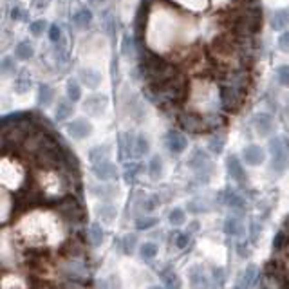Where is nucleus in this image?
I'll list each match as a JSON object with an SVG mask.
<instances>
[{
    "label": "nucleus",
    "instance_id": "nucleus-1",
    "mask_svg": "<svg viewBox=\"0 0 289 289\" xmlns=\"http://www.w3.org/2000/svg\"><path fill=\"white\" fill-rule=\"evenodd\" d=\"M221 22L230 33L239 36H257L262 27V11L257 6L244 4L240 8L226 9L221 13Z\"/></svg>",
    "mask_w": 289,
    "mask_h": 289
},
{
    "label": "nucleus",
    "instance_id": "nucleus-2",
    "mask_svg": "<svg viewBox=\"0 0 289 289\" xmlns=\"http://www.w3.org/2000/svg\"><path fill=\"white\" fill-rule=\"evenodd\" d=\"M144 96L152 103H156L161 111H177L188 99L190 92H188V81L184 74L181 72L174 80L167 81V84L159 85V87H144Z\"/></svg>",
    "mask_w": 289,
    "mask_h": 289
},
{
    "label": "nucleus",
    "instance_id": "nucleus-3",
    "mask_svg": "<svg viewBox=\"0 0 289 289\" xmlns=\"http://www.w3.org/2000/svg\"><path fill=\"white\" fill-rule=\"evenodd\" d=\"M26 179L27 172L22 167V163L16 157H13L11 152H4V157H2V183H4V187L15 190L20 184L26 183Z\"/></svg>",
    "mask_w": 289,
    "mask_h": 289
},
{
    "label": "nucleus",
    "instance_id": "nucleus-4",
    "mask_svg": "<svg viewBox=\"0 0 289 289\" xmlns=\"http://www.w3.org/2000/svg\"><path fill=\"white\" fill-rule=\"evenodd\" d=\"M247 92L239 91V89L226 87V85H219V98H221L222 111L226 114H237L246 103Z\"/></svg>",
    "mask_w": 289,
    "mask_h": 289
},
{
    "label": "nucleus",
    "instance_id": "nucleus-5",
    "mask_svg": "<svg viewBox=\"0 0 289 289\" xmlns=\"http://www.w3.org/2000/svg\"><path fill=\"white\" fill-rule=\"evenodd\" d=\"M64 275L69 280H76V282H87L91 277V270L87 266V260L84 259V255H74L69 257L67 260L61 266Z\"/></svg>",
    "mask_w": 289,
    "mask_h": 289
},
{
    "label": "nucleus",
    "instance_id": "nucleus-6",
    "mask_svg": "<svg viewBox=\"0 0 289 289\" xmlns=\"http://www.w3.org/2000/svg\"><path fill=\"white\" fill-rule=\"evenodd\" d=\"M270 150H271V168H273L277 174H282L289 164L287 141L280 136L273 137V139L270 141Z\"/></svg>",
    "mask_w": 289,
    "mask_h": 289
},
{
    "label": "nucleus",
    "instance_id": "nucleus-7",
    "mask_svg": "<svg viewBox=\"0 0 289 289\" xmlns=\"http://www.w3.org/2000/svg\"><path fill=\"white\" fill-rule=\"evenodd\" d=\"M177 123H179V127L188 134L208 132V130H206L202 114H199V112L194 111V109H183V111H177Z\"/></svg>",
    "mask_w": 289,
    "mask_h": 289
},
{
    "label": "nucleus",
    "instance_id": "nucleus-8",
    "mask_svg": "<svg viewBox=\"0 0 289 289\" xmlns=\"http://www.w3.org/2000/svg\"><path fill=\"white\" fill-rule=\"evenodd\" d=\"M56 213L65 219L67 222H81L85 217V212L81 204L74 197H64L56 204Z\"/></svg>",
    "mask_w": 289,
    "mask_h": 289
},
{
    "label": "nucleus",
    "instance_id": "nucleus-9",
    "mask_svg": "<svg viewBox=\"0 0 289 289\" xmlns=\"http://www.w3.org/2000/svg\"><path fill=\"white\" fill-rule=\"evenodd\" d=\"M188 167H190L197 175H201V177L204 175L206 181L210 179V174H212V161H210V157L206 156V152H202V150H195V152L192 154L190 159H188Z\"/></svg>",
    "mask_w": 289,
    "mask_h": 289
},
{
    "label": "nucleus",
    "instance_id": "nucleus-10",
    "mask_svg": "<svg viewBox=\"0 0 289 289\" xmlns=\"http://www.w3.org/2000/svg\"><path fill=\"white\" fill-rule=\"evenodd\" d=\"M107 105H109V98L105 94H92L89 96L84 101V111L89 116H101L107 111Z\"/></svg>",
    "mask_w": 289,
    "mask_h": 289
},
{
    "label": "nucleus",
    "instance_id": "nucleus-11",
    "mask_svg": "<svg viewBox=\"0 0 289 289\" xmlns=\"http://www.w3.org/2000/svg\"><path fill=\"white\" fill-rule=\"evenodd\" d=\"M67 134L72 137V139H76V141L85 139V137H89L92 134L91 121H89V119H85V118L74 119V121L67 125Z\"/></svg>",
    "mask_w": 289,
    "mask_h": 289
},
{
    "label": "nucleus",
    "instance_id": "nucleus-12",
    "mask_svg": "<svg viewBox=\"0 0 289 289\" xmlns=\"http://www.w3.org/2000/svg\"><path fill=\"white\" fill-rule=\"evenodd\" d=\"M226 168H228L230 177H232L235 183H239L240 187H244V184L247 183L246 170H244L242 163H240L237 156H228V159H226Z\"/></svg>",
    "mask_w": 289,
    "mask_h": 289
},
{
    "label": "nucleus",
    "instance_id": "nucleus-13",
    "mask_svg": "<svg viewBox=\"0 0 289 289\" xmlns=\"http://www.w3.org/2000/svg\"><path fill=\"white\" fill-rule=\"evenodd\" d=\"M92 174L96 175V179L99 181H112L118 177V168L111 161H99V163L92 164Z\"/></svg>",
    "mask_w": 289,
    "mask_h": 289
},
{
    "label": "nucleus",
    "instance_id": "nucleus-14",
    "mask_svg": "<svg viewBox=\"0 0 289 289\" xmlns=\"http://www.w3.org/2000/svg\"><path fill=\"white\" fill-rule=\"evenodd\" d=\"M188 282H190L192 289H210V280L202 266H199V264H195L188 270Z\"/></svg>",
    "mask_w": 289,
    "mask_h": 289
},
{
    "label": "nucleus",
    "instance_id": "nucleus-15",
    "mask_svg": "<svg viewBox=\"0 0 289 289\" xmlns=\"http://www.w3.org/2000/svg\"><path fill=\"white\" fill-rule=\"evenodd\" d=\"M242 159L250 167H259L266 161V152H264V149H260L259 144H250L242 150Z\"/></svg>",
    "mask_w": 289,
    "mask_h": 289
},
{
    "label": "nucleus",
    "instance_id": "nucleus-16",
    "mask_svg": "<svg viewBox=\"0 0 289 289\" xmlns=\"http://www.w3.org/2000/svg\"><path fill=\"white\" fill-rule=\"evenodd\" d=\"M187 144H188L187 137H184L181 132H177V130H170V132L167 134V147L172 154H175V156L183 154L184 150H187Z\"/></svg>",
    "mask_w": 289,
    "mask_h": 289
},
{
    "label": "nucleus",
    "instance_id": "nucleus-17",
    "mask_svg": "<svg viewBox=\"0 0 289 289\" xmlns=\"http://www.w3.org/2000/svg\"><path fill=\"white\" fill-rule=\"evenodd\" d=\"M253 127H255L257 134H259L260 137L271 136L275 130L273 118H271L270 114H264V112H260V114H257L255 118H253Z\"/></svg>",
    "mask_w": 289,
    "mask_h": 289
},
{
    "label": "nucleus",
    "instance_id": "nucleus-18",
    "mask_svg": "<svg viewBox=\"0 0 289 289\" xmlns=\"http://www.w3.org/2000/svg\"><path fill=\"white\" fill-rule=\"evenodd\" d=\"M257 277H259V270H257V266L250 264V266L242 271L239 282L235 284V289H251L253 285H255Z\"/></svg>",
    "mask_w": 289,
    "mask_h": 289
},
{
    "label": "nucleus",
    "instance_id": "nucleus-19",
    "mask_svg": "<svg viewBox=\"0 0 289 289\" xmlns=\"http://www.w3.org/2000/svg\"><path fill=\"white\" fill-rule=\"evenodd\" d=\"M78 78H80V81L85 87L92 89V91L98 89L99 84H101V74H99L98 71H94V69H81Z\"/></svg>",
    "mask_w": 289,
    "mask_h": 289
},
{
    "label": "nucleus",
    "instance_id": "nucleus-20",
    "mask_svg": "<svg viewBox=\"0 0 289 289\" xmlns=\"http://www.w3.org/2000/svg\"><path fill=\"white\" fill-rule=\"evenodd\" d=\"M202 118H204V125L208 132H215V130L226 125V116L222 112H208V114H202Z\"/></svg>",
    "mask_w": 289,
    "mask_h": 289
},
{
    "label": "nucleus",
    "instance_id": "nucleus-21",
    "mask_svg": "<svg viewBox=\"0 0 289 289\" xmlns=\"http://www.w3.org/2000/svg\"><path fill=\"white\" fill-rule=\"evenodd\" d=\"M29 89H31V72L27 69H22V71H18V74L15 78V91L18 94H26V92H29Z\"/></svg>",
    "mask_w": 289,
    "mask_h": 289
},
{
    "label": "nucleus",
    "instance_id": "nucleus-22",
    "mask_svg": "<svg viewBox=\"0 0 289 289\" xmlns=\"http://www.w3.org/2000/svg\"><path fill=\"white\" fill-rule=\"evenodd\" d=\"M242 230H244V224H242V221H240L239 217L237 215H230V217H226V221H224V233L228 237H237V235H240L242 233Z\"/></svg>",
    "mask_w": 289,
    "mask_h": 289
},
{
    "label": "nucleus",
    "instance_id": "nucleus-23",
    "mask_svg": "<svg viewBox=\"0 0 289 289\" xmlns=\"http://www.w3.org/2000/svg\"><path fill=\"white\" fill-rule=\"evenodd\" d=\"M96 215H98V219L101 222L111 224L116 217H118V210H116V206H112V204H99L98 208H96Z\"/></svg>",
    "mask_w": 289,
    "mask_h": 289
},
{
    "label": "nucleus",
    "instance_id": "nucleus-24",
    "mask_svg": "<svg viewBox=\"0 0 289 289\" xmlns=\"http://www.w3.org/2000/svg\"><path fill=\"white\" fill-rule=\"evenodd\" d=\"M161 280H163L167 289H181V278H179V275L172 267H167V270L161 271Z\"/></svg>",
    "mask_w": 289,
    "mask_h": 289
},
{
    "label": "nucleus",
    "instance_id": "nucleus-25",
    "mask_svg": "<svg viewBox=\"0 0 289 289\" xmlns=\"http://www.w3.org/2000/svg\"><path fill=\"white\" fill-rule=\"evenodd\" d=\"M92 22V13L87 8H80L74 15H72V24L78 27V29H85Z\"/></svg>",
    "mask_w": 289,
    "mask_h": 289
},
{
    "label": "nucleus",
    "instance_id": "nucleus-26",
    "mask_svg": "<svg viewBox=\"0 0 289 289\" xmlns=\"http://www.w3.org/2000/svg\"><path fill=\"white\" fill-rule=\"evenodd\" d=\"M72 101L71 99H58L56 103V111H54V116H56L58 121H65L72 116Z\"/></svg>",
    "mask_w": 289,
    "mask_h": 289
},
{
    "label": "nucleus",
    "instance_id": "nucleus-27",
    "mask_svg": "<svg viewBox=\"0 0 289 289\" xmlns=\"http://www.w3.org/2000/svg\"><path fill=\"white\" fill-rule=\"evenodd\" d=\"M111 154V147L109 144H98L94 149L89 150V159H91L92 164L99 163V161H105Z\"/></svg>",
    "mask_w": 289,
    "mask_h": 289
},
{
    "label": "nucleus",
    "instance_id": "nucleus-28",
    "mask_svg": "<svg viewBox=\"0 0 289 289\" xmlns=\"http://www.w3.org/2000/svg\"><path fill=\"white\" fill-rule=\"evenodd\" d=\"M150 152V143H149V137L144 136V134H139L136 136L134 139V156L136 157H143Z\"/></svg>",
    "mask_w": 289,
    "mask_h": 289
},
{
    "label": "nucleus",
    "instance_id": "nucleus-29",
    "mask_svg": "<svg viewBox=\"0 0 289 289\" xmlns=\"http://www.w3.org/2000/svg\"><path fill=\"white\" fill-rule=\"evenodd\" d=\"M134 137L130 134H121L119 136V157L125 159L130 157V154H134Z\"/></svg>",
    "mask_w": 289,
    "mask_h": 289
},
{
    "label": "nucleus",
    "instance_id": "nucleus-30",
    "mask_svg": "<svg viewBox=\"0 0 289 289\" xmlns=\"http://www.w3.org/2000/svg\"><path fill=\"white\" fill-rule=\"evenodd\" d=\"M222 197H224V204L230 206L232 210H244V206H246L244 199L240 197V195L237 194V192L226 190L224 194H222Z\"/></svg>",
    "mask_w": 289,
    "mask_h": 289
},
{
    "label": "nucleus",
    "instance_id": "nucleus-31",
    "mask_svg": "<svg viewBox=\"0 0 289 289\" xmlns=\"http://www.w3.org/2000/svg\"><path fill=\"white\" fill-rule=\"evenodd\" d=\"M289 26V11L285 9H280V11H275L273 16H271V27L275 31H282Z\"/></svg>",
    "mask_w": 289,
    "mask_h": 289
},
{
    "label": "nucleus",
    "instance_id": "nucleus-32",
    "mask_svg": "<svg viewBox=\"0 0 289 289\" xmlns=\"http://www.w3.org/2000/svg\"><path fill=\"white\" fill-rule=\"evenodd\" d=\"M33 54H34V49L29 42H18L15 46V58L16 60H20V61L31 60Z\"/></svg>",
    "mask_w": 289,
    "mask_h": 289
},
{
    "label": "nucleus",
    "instance_id": "nucleus-33",
    "mask_svg": "<svg viewBox=\"0 0 289 289\" xmlns=\"http://www.w3.org/2000/svg\"><path fill=\"white\" fill-rule=\"evenodd\" d=\"M67 98L71 99L72 103H78L81 99V85L78 80H74V78H69L67 81Z\"/></svg>",
    "mask_w": 289,
    "mask_h": 289
},
{
    "label": "nucleus",
    "instance_id": "nucleus-34",
    "mask_svg": "<svg viewBox=\"0 0 289 289\" xmlns=\"http://www.w3.org/2000/svg\"><path fill=\"white\" fill-rule=\"evenodd\" d=\"M159 253V246L156 242H143L139 246V257L143 260H152Z\"/></svg>",
    "mask_w": 289,
    "mask_h": 289
},
{
    "label": "nucleus",
    "instance_id": "nucleus-35",
    "mask_svg": "<svg viewBox=\"0 0 289 289\" xmlns=\"http://www.w3.org/2000/svg\"><path fill=\"white\" fill-rule=\"evenodd\" d=\"M53 98H54V91L49 87L47 84H40L38 87V103L42 107H49L51 103H53Z\"/></svg>",
    "mask_w": 289,
    "mask_h": 289
},
{
    "label": "nucleus",
    "instance_id": "nucleus-36",
    "mask_svg": "<svg viewBox=\"0 0 289 289\" xmlns=\"http://www.w3.org/2000/svg\"><path fill=\"white\" fill-rule=\"evenodd\" d=\"M103 230H101V226L98 224V222H94V224H91L89 226V232H87V239H89V242L92 244V246H99V244L103 242Z\"/></svg>",
    "mask_w": 289,
    "mask_h": 289
},
{
    "label": "nucleus",
    "instance_id": "nucleus-37",
    "mask_svg": "<svg viewBox=\"0 0 289 289\" xmlns=\"http://www.w3.org/2000/svg\"><path fill=\"white\" fill-rule=\"evenodd\" d=\"M149 175H150V179H154V181L161 179V175H163V159H161L159 156H154L152 159H150Z\"/></svg>",
    "mask_w": 289,
    "mask_h": 289
},
{
    "label": "nucleus",
    "instance_id": "nucleus-38",
    "mask_svg": "<svg viewBox=\"0 0 289 289\" xmlns=\"http://www.w3.org/2000/svg\"><path fill=\"white\" fill-rule=\"evenodd\" d=\"M16 58L15 56H4L0 60V72L2 76H9V74H15L16 71Z\"/></svg>",
    "mask_w": 289,
    "mask_h": 289
},
{
    "label": "nucleus",
    "instance_id": "nucleus-39",
    "mask_svg": "<svg viewBox=\"0 0 289 289\" xmlns=\"http://www.w3.org/2000/svg\"><path fill=\"white\" fill-rule=\"evenodd\" d=\"M92 194L98 195V197H101V199H112L114 195H118V188L111 187V184H103V187L92 188Z\"/></svg>",
    "mask_w": 289,
    "mask_h": 289
},
{
    "label": "nucleus",
    "instance_id": "nucleus-40",
    "mask_svg": "<svg viewBox=\"0 0 289 289\" xmlns=\"http://www.w3.org/2000/svg\"><path fill=\"white\" fill-rule=\"evenodd\" d=\"M192 242V237H190V232H175L174 235V244L177 250H187L188 246H190Z\"/></svg>",
    "mask_w": 289,
    "mask_h": 289
},
{
    "label": "nucleus",
    "instance_id": "nucleus-41",
    "mask_svg": "<svg viewBox=\"0 0 289 289\" xmlns=\"http://www.w3.org/2000/svg\"><path fill=\"white\" fill-rule=\"evenodd\" d=\"M168 221H170L172 226H183L184 221H187V213H184L183 208H174L168 213Z\"/></svg>",
    "mask_w": 289,
    "mask_h": 289
},
{
    "label": "nucleus",
    "instance_id": "nucleus-42",
    "mask_svg": "<svg viewBox=\"0 0 289 289\" xmlns=\"http://www.w3.org/2000/svg\"><path fill=\"white\" fill-rule=\"evenodd\" d=\"M157 222H159V221H157L156 217H139V219H136V230L144 232V230L154 228Z\"/></svg>",
    "mask_w": 289,
    "mask_h": 289
},
{
    "label": "nucleus",
    "instance_id": "nucleus-43",
    "mask_svg": "<svg viewBox=\"0 0 289 289\" xmlns=\"http://www.w3.org/2000/svg\"><path fill=\"white\" fill-rule=\"evenodd\" d=\"M143 170V167H141L139 163H129L125 167V181L127 183H132L134 179L139 175V172Z\"/></svg>",
    "mask_w": 289,
    "mask_h": 289
},
{
    "label": "nucleus",
    "instance_id": "nucleus-44",
    "mask_svg": "<svg viewBox=\"0 0 289 289\" xmlns=\"http://www.w3.org/2000/svg\"><path fill=\"white\" fill-rule=\"evenodd\" d=\"M277 80L282 87L289 89V65H278L277 67Z\"/></svg>",
    "mask_w": 289,
    "mask_h": 289
},
{
    "label": "nucleus",
    "instance_id": "nucleus-45",
    "mask_svg": "<svg viewBox=\"0 0 289 289\" xmlns=\"http://www.w3.org/2000/svg\"><path fill=\"white\" fill-rule=\"evenodd\" d=\"M136 244H137V237L134 235V233H132V235H130V233H129V235H125V237H123V240H121V247H123V251H125L127 255H130V253H132L134 247H136Z\"/></svg>",
    "mask_w": 289,
    "mask_h": 289
},
{
    "label": "nucleus",
    "instance_id": "nucleus-46",
    "mask_svg": "<svg viewBox=\"0 0 289 289\" xmlns=\"http://www.w3.org/2000/svg\"><path fill=\"white\" fill-rule=\"evenodd\" d=\"M287 242H289V235L284 232V230H280V232L277 233V237L273 239V247L280 251V250H284V247L287 246Z\"/></svg>",
    "mask_w": 289,
    "mask_h": 289
},
{
    "label": "nucleus",
    "instance_id": "nucleus-47",
    "mask_svg": "<svg viewBox=\"0 0 289 289\" xmlns=\"http://www.w3.org/2000/svg\"><path fill=\"white\" fill-rule=\"evenodd\" d=\"M46 26H47L46 20H34V22H31L29 24L31 34H33V36H42L44 31H46Z\"/></svg>",
    "mask_w": 289,
    "mask_h": 289
},
{
    "label": "nucleus",
    "instance_id": "nucleus-48",
    "mask_svg": "<svg viewBox=\"0 0 289 289\" xmlns=\"http://www.w3.org/2000/svg\"><path fill=\"white\" fill-rule=\"evenodd\" d=\"M222 149H224V137H222V136H213L212 141H210V150L219 156V154L222 152Z\"/></svg>",
    "mask_w": 289,
    "mask_h": 289
},
{
    "label": "nucleus",
    "instance_id": "nucleus-49",
    "mask_svg": "<svg viewBox=\"0 0 289 289\" xmlns=\"http://www.w3.org/2000/svg\"><path fill=\"white\" fill-rule=\"evenodd\" d=\"M159 197H157V195H150V197H147L143 201V210L144 212H154V210L157 208V206H159Z\"/></svg>",
    "mask_w": 289,
    "mask_h": 289
},
{
    "label": "nucleus",
    "instance_id": "nucleus-50",
    "mask_svg": "<svg viewBox=\"0 0 289 289\" xmlns=\"http://www.w3.org/2000/svg\"><path fill=\"white\" fill-rule=\"evenodd\" d=\"M188 212H192V213L208 212V206H204V202H201V201H190L188 202Z\"/></svg>",
    "mask_w": 289,
    "mask_h": 289
},
{
    "label": "nucleus",
    "instance_id": "nucleus-51",
    "mask_svg": "<svg viewBox=\"0 0 289 289\" xmlns=\"http://www.w3.org/2000/svg\"><path fill=\"white\" fill-rule=\"evenodd\" d=\"M278 49L284 51V53H289V29L284 31V33L278 36Z\"/></svg>",
    "mask_w": 289,
    "mask_h": 289
},
{
    "label": "nucleus",
    "instance_id": "nucleus-52",
    "mask_svg": "<svg viewBox=\"0 0 289 289\" xmlns=\"http://www.w3.org/2000/svg\"><path fill=\"white\" fill-rule=\"evenodd\" d=\"M49 40L53 44H58L61 40V31H60V27H58L56 24H53V26L49 27Z\"/></svg>",
    "mask_w": 289,
    "mask_h": 289
},
{
    "label": "nucleus",
    "instance_id": "nucleus-53",
    "mask_svg": "<svg viewBox=\"0 0 289 289\" xmlns=\"http://www.w3.org/2000/svg\"><path fill=\"white\" fill-rule=\"evenodd\" d=\"M212 273H213V278H215V282L219 280L221 284L224 282V270H222V267L213 266V267H212Z\"/></svg>",
    "mask_w": 289,
    "mask_h": 289
},
{
    "label": "nucleus",
    "instance_id": "nucleus-54",
    "mask_svg": "<svg viewBox=\"0 0 289 289\" xmlns=\"http://www.w3.org/2000/svg\"><path fill=\"white\" fill-rule=\"evenodd\" d=\"M64 289H87L84 285V282H76V280H69L67 284L64 285Z\"/></svg>",
    "mask_w": 289,
    "mask_h": 289
},
{
    "label": "nucleus",
    "instance_id": "nucleus-55",
    "mask_svg": "<svg viewBox=\"0 0 289 289\" xmlns=\"http://www.w3.org/2000/svg\"><path fill=\"white\" fill-rule=\"evenodd\" d=\"M130 46H132L130 36L125 34V36H123V54H125V56H130Z\"/></svg>",
    "mask_w": 289,
    "mask_h": 289
},
{
    "label": "nucleus",
    "instance_id": "nucleus-56",
    "mask_svg": "<svg viewBox=\"0 0 289 289\" xmlns=\"http://www.w3.org/2000/svg\"><path fill=\"white\" fill-rule=\"evenodd\" d=\"M260 230H262V228L259 226V222H253V224H251V240H253V242H255L257 237H259Z\"/></svg>",
    "mask_w": 289,
    "mask_h": 289
},
{
    "label": "nucleus",
    "instance_id": "nucleus-57",
    "mask_svg": "<svg viewBox=\"0 0 289 289\" xmlns=\"http://www.w3.org/2000/svg\"><path fill=\"white\" fill-rule=\"evenodd\" d=\"M11 18L13 20H22L24 18V9L22 8H13L11 9Z\"/></svg>",
    "mask_w": 289,
    "mask_h": 289
},
{
    "label": "nucleus",
    "instance_id": "nucleus-58",
    "mask_svg": "<svg viewBox=\"0 0 289 289\" xmlns=\"http://www.w3.org/2000/svg\"><path fill=\"white\" fill-rule=\"evenodd\" d=\"M98 289H112L111 287V282H109V280H101L98 284Z\"/></svg>",
    "mask_w": 289,
    "mask_h": 289
},
{
    "label": "nucleus",
    "instance_id": "nucleus-59",
    "mask_svg": "<svg viewBox=\"0 0 289 289\" xmlns=\"http://www.w3.org/2000/svg\"><path fill=\"white\" fill-rule=\"evenodd\" d=\"M89 2H91L92 6H98V4H101L103 0H89Z\"/></svg>",
    "mask_w": 289,
    "mask_h": 289
},
{
    "label": "nucleus",
    "instance_id": "nucleus-60",
    "mask_svg": "<svg viewBox=\"0 0 289 289\" xmlns=\"http://www.w3.org/2000/svg\"><path fill=\"white\" fill-rule=\"evenodd\" d=\"M150 289H163V287H159V285H152Z\"/></svg>",
    "mask_w": 289,
    "mask_h": 289
},
{
    "label": "nucleus",
    "instance_id": "nucleus-61",
    "mask_svg": "<svg viewBox=\"0 0 289 289\" xmlns=\"http://www.w3.org/2000/svg\"><path fill=\"white\" fill-rule=\"evenodd\" d=\"M287 111H289V101H287Z\"/></svg>",
    "mask_w": 289,
    "mask_h": 289
}]
</instances>
